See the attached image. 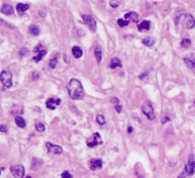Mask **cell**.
<instances>
[{"mask_svg":"<svg viewBox=\"0 0 195 178\" xmlns=\"http://www.w3.org/2000/svg\"><path fill=\"white\" fill-rule=\"evenodd\" d=\"M35 131H38V132H44V131H45V126L43 125V123H37V125H35Z\"/></svg>","mask_w":195,"mask_h":178,"instance_id":"29","label":"cell"},{"mask_svg":"<svg viewBox=\"0 0 195 178\" xmlns=\"http://www.w3.org/2000/svg\"><path fill=\"white\" fill-rule=\"evenodd\" d=\"M142 111L145 116H146L149 120L152 121L155 120V113H154V109H152V105L150 103H145L143 106H142Z\"/></svg>","mask_w":195,"mask_h":178,"instance_id":"5","label":"cell"},{"mask_svg":"<svg viewBox=\"0 0 195 178\" xmlns=\"http://www.w3.org/2000/svg\"><path fill=\"white\" fill-rule=\"evenodd\" d=\"M146 75H148V73H142V75H140V78H142V79H143V78H144V77H145V76H146Z\"/></svg>","mask_w":195,"mask_h":178,"instance_id":"41","label":"cell"},{"mask_svg":"<svg viewBox=\"0 0 195 178\" xmlns=\"http://www.w3.org/2000/svg\"><path fill=\"white\" fill-rule=\"evenodd\" d=\"M56 65H57V54H55V55H54V57L51 59L50 61H49V66H50L51 68H55Z\"/></svg>","mask_w":195,"mask_h":178,"instance_id":"26","label":"cell"},{"mask_svg":"<svg viewBox=\"0 0 195 178\" xmlns=\"http://www.w3.org/2000/svg\"><path fill=\"white\" fill-rule=\"evenodd\" d=\"M124 20L132 21V22H134V23H138V22H139V15H138L137 12H134V11L127 12L126 15H124Z\"/></svg>","mask_w":195,"mask_h":178,"instance_id":"12","label":"cell"},{"mask_svg":"<svg viewBox=\"0 0 195 178\" xmlns=\"http://www.w3.org/2000/svg\"><path fill=\"white\" fill-rule=\"evenodd\" d=\"M26 178H32V177H31V176H28V177H26Z\"/></svg>","mask_w":195,"mask_h":178,"instance_id":"42","label":"cell"},{"mask_svg":"<svg viewBox=\"0 0 195 178\" xmlns=\"http://www.w3.org/2000/svg\"><path fill=\"white\" fill-rule=\"evenodd\" d=\"M89 167L92 171H97V170H100L102 167V160L101 159H94L89 162Z\"/></svg>","mask_w":195,"mask_h":178,"instance_id":"10","label":"cell"},{"mask_svg":"<svg viewBox=\"0 0 195 178\" xmlns=\"http://www.w3.org/2000/svg\"><path fill=\"white\" fill-rule=\"evenodd\" d=\"M154 43H155V39L151 38V37H146L143 39V44L146 45V47H152Z\"/></svg>","mask_w":195,"mask_h":178,"instance_id":"24","label":"cell"},{"mask_svg":"<svg viewBox=\"0 0 195 178\" xmlns=\"http://www.w3.org/2000/svg\"><path fill=\"white\" fill-rule=\"evenodd\" d=\"M10 171L12 173V176L15 178H23L25 176V167L22 165H15L10 167Z\"/></svg>","mask_w":195,"mask_h":178,"instance_id":"6","label":"cell"},{"mask_svg":"<svg viewBox=\"0 0 195 178\" xmlns=\"http://www.w3.org/2000/svg\"><path fill=\"white\" fill-rule=\"evenodd\" d=\"M47 145V149H48V151L49 153H51V154H54V155H60L61 153H62V148L61 147H59V145H54V144H51V143H48L45 144Z\"/></svg>","mask_w":195,"mask_h":178,"instance_id":"9","label":"cell"},{"mask_svg":"<svg viewBox=\"0 0 195 178\" xmlns=\"http://www.w3.org/2000/svg\"><path fill=\"white\" fill-rule=\"evenodd\" d=\"M29 9V4H22V3H20V4H17V6H16V11L20 13V15H22V13H25L27 10Z\"/></svg>","mask_w":195,"mask_h":178,"instance_id":"15","label":"cell"},{"mask_svg":"<svg viewBox=\"0 0 195 178\" xmlns=\"http://www.w3.org/2000/svg\"><path fill=\"white\" fill-rule=\"evenodd\" d=\"M72 55H73L76 59H79L81 56L83 55L82 49H81L79 47H73V48H72Z\"/></svg>","mask_w":195,"mask_h":178,"instance_id":"19","label":"cell"},{"mask_svg":"<svg viewBox=\"0 0 195 178\" xmlns=\"http://www.w3.org/2000/svg\"><path fill=\"white\" fill-rule=\"evenodd\" d=\"M168 121H170V117H164V118H162V123H166Z\"/></svg>","mask_w":195,"mask_h":178,"instance_id":"37","label":"cell"},{"mask_svg":"<svg viewBox=\"0 0 195 178\" xmlns=\"http://www.w3.org/2000/svg\"><path fill=\"white\" fill-rule=\"evenodd\" d=\"M61 177H62V178H72V175H71L69 171H65V172H62Z\"/></svg>","mask_w":195,"mask_h":178,"instance_id":"30","label":"cell"},{"mask_svg":"<svg viewBox=\"0 0 195 178\" xmlns=\"http://www.w3.org/2000/svg\"><path fill=\"white\" fill-rule=\"evenodd\" d=\"M63 57H65V61H66V62H70V59H69V57H67L66 55H65V56H63Z\"/></svg>","mask_w":195,"mask_h":178,"instance_id":"40","label":"cell"},{"mask_svg":"<svg viewBox=\"0 0 195 178\" xmlns=\"http://www.w3.org/2000/svg\"><path fill=\"white\" fill-rule=\"evenodd\" d=\"M190 45H192V42H190V39H189V38H183V39H182V42H180V47H182L183 49H184V48H185V49L189 48Z\"/></svg>","mask_w":195,"mask_h":178,"instance_id":"25","label":"cell"},{"mask_svg":"<svg viewBox=\"0 0 195 178\" xmlns=\"http://www.w3.org/2000/svg\"><path fill=\"white\" fill-rule=\"evenodd\" d=\"M28 32H29V33H31L32 35H39L40 29H39V27H38V26L33 25V26H31L29 28H28Z\"/></svg>","mask_w":195,"mask_h":178,"instance_id":"22","label":"cell"},{"mask_svg":"<svg viewBox=\"0 0 195 178\" xmlns=\"http://www.w3.org/2000/svg\"><path fill=\"white\" fill-rule=\"evenodd\" d=\"M100 144H102V139H101V137L99 133H94L92 139L87 140L88 148H94V147H97V145H100Z\"/></svg>","mask_w":195,"mask_h":178,"instance_id":"7","label":"cell"},{"mask_svg":"<svg viewBox=\"0 0 195 178\" xmlns=\"http://www.w3.org/2000/svg\"><path fill=\"white\" fill-rule=\"evenodd\" d=\"M67 90H69V94H70L71 99H73V100H81L84 97L83 85L78 79H76V78H72L69 82V84H67Z\"/></svg>","mask_w":195,"mask_h":178,"instance_id":"1","label":"cell"},{"mask_svg":"<svg viewBox=\"0 0 195 178\" xmlns=\"http://www.w3.org/2000/svg\"><path fill=\"white\" fill-rule=\"evenodd\" d=\"M94 55H95V59H97L98 62L101 61V57H102V53H101V47L100 45H97L94 49Z\"/></svg>","mask_w":195,"mask_h":178,"instance_id":"16","label":"cell"},{"mask_svg":"<svg viewBox=\"0 0 195 178\" xmlns=\"http://www.w3.org/2000/svg\"><path fill=\"white\" fill-rule=\"evenodd\" d=\"M117 23H118L120 27H122V28H123V27H127V26L129 25V21H127L124 19H118V20H117Z\"/></svg>","mask_w":195,"mask_h":178,"instance_id":"27","label":"cell"},{"mask_svg":"<svg viewBox=\"0 0 195 178\" xmlns=\"http://www.w3.org/2000/svg\"><path fill=\"white\" fill-rule=\"evenodd\" d=\"M150 27H151V22L145 20V21H143V22H140V23H139L138 29H139L140 32H143V31H149V29H150Z\"/></svg>","mask_w":195,"mask_h":178,"instance_id":"14","label":"cell"},{"mask_svg":"<svg viewBox=\"0 0 195 178\" xmlns=\"http://www.w3.org/2000/svg\"><path fill=\"white\" fill-rule=\"evenodd\" d=\"M43 165V161L39 159H33V162H32V170H39V167Z\"/></svg>","mask_w":195,"mask_h":178,"instance_id":"20","label":"cell"},{"mask_svg":"<svg viewBox=\"0 0 195 178\" xmlns=\"http://www.w3.org/2000/svg\"><path fill=\"white\" fill-rule=\"evenodd\" d=\"M194 104H195V101H194Z\"/></svg>","mask_w":195,"mask_h":178,"instance_id":"43","label":"cell"},{"mask_svg":"<svg viewBox=\"0 0 195 178\" xmlns=\"http://www.w3.org/2000/svg\"><path fill=\"white\" fill-rule=\"evenodd\" d=\"M174 22H176V25L183 26L184 28H188V29L193 28V27L195 26L194 17L192 15H189V13H182V15L177 16V19H176Z\"/></svg>","mask_w":195,"mask_h":178,"instance_id":"2","label":"cell"},{"mask_svg":"<svg viewBox=\"0 0 195 178\" xmlns=\"http://www.w3.org/2000/svg\"><path fill=\"white\" fill-rule=\"evenodd\" d=\"M38 77H39V75L37 73V72H34V73H33V79H37Z\"/></svg>","mask_w":195,"mask_h":178,"instance_id":"38","label":"cell"},{"mask_svg":"<svg viewBox=\"0 0 195 178\" xmlns=\"http://www.w3.org/2000/svg\"><path fill=\"white\" fill-rule=\"evenodd\" d=\"M120 1H110V5L112 6V7H117V6H118L120 5Z\"/></svg>","mask_w":195,"mask_h":178,"instance_id":"33","label":"cell"},{"mask_svg":"<svg viewBox=\"0 0 195 178\" xmlns=\"http://www.w3.org/2000/svg\"><path fill=\"white\" fill-rule=\"evenodd\" d=\"M43 50H44V49H43V45H42V44H39L38 47H35V48H34V53H38V51L40 53V51H43Z\"/></svg>","mask_w":195,"mask_h":178,"instance_id":"31","label":"cell"},{"mask_svg":"<svg viewBox=\"0 0 195 178\" xmlns=\"http://www.w3.org/2000/svg\"><path fill=\"white\" fill-rule=\"evenodd\" d=\"M0 131H1V133H7V128L5 125H1L0 126Z\"/></svg>","mask_w":195,"mask_h":178,"instance_id":"32","label":"cell"},{"mask_svg":"<svg viewBox=\"0 0 195 178\" xmlns=\"http://www.w3.org/2000/svg\"><path fill=\"white\" fill-rule=\"evenodd\" d=\"M97 122L100 126H104V125H105V117H104L102 115H98L97 116Z\"/></svg>","mask_w":195,"mask_h":178,"instance_id":"28","label":"cell"},{"mask_svg":"<svg viewBox=\"0 0 195 178\" xmlns=\"http://www.w3.org/2000/svg\"><path fill=\"white\" fill-rule=\"evenodd\" d=\"M184 62H185V65H187L190 68V70L195 71V57H194L193 54H190V55L185 56L184 57Z\"/></svg>","mask_w":195,"mask_h":178,"instance_id":"11","label":"cell"},{"mask_svg":"<svg viewBox=\"0 0 195 178\" xmlns=\"http://www.w3.org/2000/svg\"><path fill=\"white\" fill-rule=\"evenodd\" d=\"M61 104V100L60 99H49L47 101V107L49 110H55L56 106Z\"/></svg>","mask_w":195,"mask_h":178,"instance_id":"13","label":"cell"},{"mask_svg":"<svg viewBox=\"0 0 195 178\" xmlns=\"http://www.w3.org/2000/svg\"><path fill=\"white\" fill-rule=\"evenodd\" d=\"M26 53H27V49H22L21 51H20V55H21V56H25Z\"/></svg>","mask_w":195,"mask_h":178,"instance_id":"36","label":"cell"},{"mask_svg":"<svg viewBox=\"0 0 195 178\" xmlns=\"http://www.w3.org/2000/svg\"><path fill=\"white\" fill-rule=\"evenodd\" d=\"M1 13H5V15H12L13 9L9 5V4H4V5L1 6Z\"/></svg>","mask_w":195,"mask_h":178,"instance_id":"17","label":"cell"},{"mask_svg":"<svg viewBox=\"0 0 195 178\" xmlns=\"http://www.w3.org/2000/svg\"><path fill=\"white\" fill-rule=\"evenodd\" d=\"M115 110L117 111V113H120V112H121V110H122V106H121V104L116 105V106H115Z\"/></svg>","mask_w":195,"mask_h":178,"instance_id":"35","label":"cell"},{"mask_svg":"<svg viewBox=\"0 0 195 178\" xmlns=\"http://www.w3.org/2000/svg\"><path fill=\"white\" fill-rule=\"evenodd\" d=\"M111 101H112L113 104H115V106H116V105H118V104H120V100L117 99V98H111Z\"/></svg>","mask_w":195,"mask_h":178,"instance_id":"34","label":"cell"},{"mask_svg":"<svg viewBox=\"0 0 195 178\" xmlns=\"http://www.w3.org/2000/svg\"><path fill=\"white\" fill-rule=\"evenodd\" d=\"M132 132H133V128L132 127H128V133H132Z\"/></svg>","mask_w":195,"mask_h":178,"instance_id":"39","label":"cell"},{"mask_svg":"<svg viewBox=\"0 0 195 178\" xmlns=\"http://www.w3.org/2000/svg\"><path fill=\"white\" fill-rule=\"evenodd\" d=\"M45 55H47V50L44 49L43 51H40L39 54H37V55H35V56L33 57V61H34V62H39V61L42 60V59H43Z\"/></svg>","mask_w":195,"mask_h":178,"instance_id":"23","label":"cell"},{"mask_svg":"<svg viewBox=\"0 0 195 178\" xmlns=\"http://www.w3.org/2000/svg\"><path fill=\"white\" fill-rule=\"evenodd\" d=\"M15 122H16V125L19 126L20 128H25V127H26V121L21 116H16L15 117Z\"/></svg>","mask_w":195,"mask_h":178,"instance_id":"21","label":"cell"},{"mask_svg":"<svg viewBox=\"0 0 195 178\" xmlns=\"http://www.w3.org/2000/svg\"><path fill=\"white\" fill-rule=\"evenodd\" d=\"M122 63H121V60L118 57H112L111 59V62H110V68H117V67H121Z\"/></svg>","mask_w":195,"mask_h":178,"instance_id":"18","label":"cell"},{"mask_svg":"<svg viewBox=\"0 0 195 178\" xmlns=\"http://www.w3.org/2000/svg\"><path fill=\"white\" fill-rule=\"evenodd\" d=\"M82 19H83V22L85 25L89 26V28L92 32H95L97 31V22H95V20L93 19L90 15H82Z\"/></svg>","mask_w":195,"mask_h":178,"instance_id":"8","label":"cell"},{"mask_svg":"<svg viewBox=\"0 0 195 178\" xmlns=\"http://www.w3.org/2000/svg\"><path fill=\"white\" fill-rule=\"evenodd\" d=\"M12 73L10 71H3L1 72V76H0V79H1V83L4 85V89H7V88H11L12 85Z\"/></svg>","mask_w":195,"mask_h":178,"instance_id":"3","label":"cell"},{"mask_svg":"<svg viewBox=\"0 0 195 178\" xmlns=\"http://www.w3.org/2000/svg\"><path fill=\"white\" fill-rule=\"evenodd\" d=\"M194 170H195V161L193 160V156H190L189 162L185 163L184 171H183V173H182V176H179V178H184V177L192 176L193 173H194Z\"/></svg>","mask_w":195,"mask_h":178,"instance_id":"4","label":"cell"}]
</instances>
